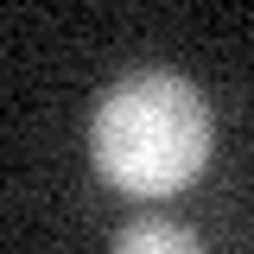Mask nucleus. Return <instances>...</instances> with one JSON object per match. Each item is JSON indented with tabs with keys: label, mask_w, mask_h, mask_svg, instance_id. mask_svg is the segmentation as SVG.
Listing matches in <instances>:
<instances>
[{
	"label": "nucleus",
	"mask_w": 254,
	"mask_h": 254,
	"mask_svg": "<svg viewBox=\"0 0 254 254\" xmlns=\"http://www.w3.org/2000/svg\"><path fill=\"white\" fill-rule=\"evenodd\" d=\"M115 254H203V242L172 216H140L115 235Z\"/></svg>",
	"instance_id": "f03ea898"
},
{
	"label": "nucleus",
	"mask_w": 254,
	"mask_h": 254,
	"mask_svg": "<svg viewBox=\"0 0 254 254\" xmlns=\"http://www.w3.org/2000/svg\"><path fill=\"white\" fill-rule=\"evenodd\" d=\"M216 121L203 89L178 70H140L95 102L89 159L95 172L127 197H178L210 165Z\"/></svg>",
	"instance_id": "f257e3e1"
}]
</instances>
